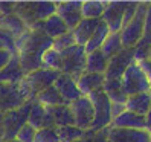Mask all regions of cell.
<instances>
[{
  "mask_svg": "<svg viewBox=\"0 0 151 142\" xmlns=\"http://www.w3.org/2000/svg\"><path fill=\"white\" fill-rule=\"evenodd\" d=\"M54 46V40L49 38L43 29H28L20 38L15 40L17 55L24 75L41 69V57L49 48Z\"/></svg>",
  "mask_w": 151,
  "mask_h": 142,
  "instance_id": "6da1fadb",
  "label": "cell"
},
{
  "mask_svg": "<svg viewBox=\"0 0 151 142\" xmlns=\"http://www.w3.org/2000/svg\"><path fill=\"white\" fill-rule=\"evenodd\" d=\"M31 105H32V101H28L19 109L2 113V119H0V141L15 139L19 130L28 122Z\"/></svg>",
  "mask_w": 151,
  "mask_h": 142,
  "instance_id": "7a4b0ae2",
  "label": "cell"
},
{
  "mask_svg": "<svg viewBox=\"0 0 151 142\" xmlns=\"http://www.w3.org/2000/svg\"><path fill=\"white\" fill-rule=\"evenodd\" d=\"M60 75H61L60 70H52V69L41 67V69H37V70H34V72L26 75L23 78L22 84L24 86L26 92H28L29 99L34 101L35 96L38 93H41L43 90H46V89L54 86Z\"/></svg>",
  "mask_w": 151,
  "mask_h": 142,
  "instance_id": "3957f363",
  "label": "cell"
},
{
  "mask_svg": "<svg viewBox=\"0 0 151 142\" xmlns=\"http://www.w3.org/2000/svg\"><path fill=\"white\" fill-rule=\"evenodd\" d=\"M148 3L150 2H139L134 17H133L131 22L119 32L124 49L134 48L136 44L142 40V35H144V25H145V14H147V9H148Z\"/></svg>",
  "mask_w": 151,
  "mask_h": 142,
  "instance_id": "277c9868",
  "label": "cell"
},
{
  "mask_svg": "<svg viewBox=\"0 0 151 142\" xmlns=\"http://www.w3.org/2000/svg\"><path fill=\"white\" fill-rule=\"evenodd\" d=\"M86 60H87V52L83 46L73 44L64 50H61V74L70 75L78 81V78L86 72Z\"/></svg>",
  "mask_w": 151,
  "mask_h": 142,
  "instance_id": "5b68a950",
  "label": "cell"
},
{
  "mask_svg": "<svg viewBox=\"0 0 151 142\" xmlns=\"http://www.w3.org/2000/svg\"><path fill=\"white\" fill-rule=\"evenodd\" d=\"M121 86L127 96L150 92V83H148L147 74L144 72V69L140 67L137 61H133L127 67L125 74L121 79Z\"/></svg>",
  "mask_w": 151,
  "mask_h": 142,
  "instance_id": "8992f818",
  "label": "cell"
},
{
  "mask_svg": "<svg viewBox=\"0 0 151 142\" xmlns=\"http://www.w3.org/2000/svg\"><path fill=\"white\" fill-rule=\"evenodd\" d=\"M88 98H90L93 104L95 118H93V124L90 130L87 133H98V131L109 128L111 124V102L107 98V95L104 93V90H101V92L92 93Z\"/></svg>",
  "mask_w": 151,
  "mask_h": 142,
  "instance_id": "52a82bcc",
  "label": "cell"
},
{
  "mask_svg": "<svg viewBox=\"0 0 151 142\" xmlns=\"http://www.w3.org/2000/svg\"><path fill=\"white\" fill-rule=\"evenodd\" d=\"M69 107H70V112H72L73 125L87 133L90 130L93 124V118H95V110H93V104L90 98L88 96H81L79 99L73 101Z\"/></svg>",
  "mask_w": 151,
  "mask_h": 142,
  "instance_id": "ba28073f",
  "label": "cell"
},
{
  "mask_svg": "<svg viewBox=\"0 0 151 142\" xmlns=\"http://www.w3.org/2000/svg\"><path fill=\"white\" fill-rule=\"evenodd\" d=\"M134 61V48L124 49L118 55L109 58V66L105 70V79L107 81H121L127 67Z\"/></svg>",
  "mask_w": 151,
  "mask_h": 142,
  "instance_id": "9c48e42d",
  "label": "cell"
},
{
  "mask_svg": "<svg viewBox=\"0 0 151 142\" xmlns=\"http://www.w3.org/2000/svg\"><path fill=\"white\" fill-rule=\"evenodd\" d=\"M57 3V15L66 23V26L73 31L78 23L83 20V2H55Z\"/></svg>",
  "mask_w": 151,
  "mask_h": 142,
  "instance_id": "30bf717a",
  "label": "cell"
},
{
  "mask_svg": "<svg viewBox=\"0 0 151 142\" xmlns=\"http://www.w3.org/2000/svg\"><path fill=\"white\" fill-rule=\"evenodd\" d=\"M128 3L130 2H107V8H105L101 20L107 25V28L111 34L121 32L124 12H125Z\"/></svg>",
  "mask_w": 151,
  "mask_h": 142,
  "instance_id": "8fae6325",
  "label": "cell"
},
{
  "mask_svg": "<svg viewBox=\"0 0 151 142\" xmlns=\"http://www.w3.org/2000/svg\"><path fill=\"white\" fill-rule=\"evenodd\" d=\"M107 142H151L150 133L147 130L134 128H107Z\"/></svg>",
  "mask_w": 151,
  "mask_h": 142,
  "instance_id": "7c38bea8",
  "label": "cell"
},
{
  "mask_svg": "<svg viewBox=\"0 0 151 142\" xmlns=\"http://www.w3.org/2000/svg\"><path fill=\"white\" fill-rule=\"evenodd\" d=\"M54 87L58 90V93L63 96V99L70 105L73 101L81 98V92L78 89V84H76V79L72 78L70 75H66V74H61L58 76V79L55 81Z\"/></svg>",
  "mask_w": 151,
  "mask_h": 142,
  "instance_id": "4fadbf2b",
  "label": "cell"
},
{
  "mask_svg": "<svg viewBox=\"0 0 151 142\" xmlns=\"http://www.w3.org/2000/svg\"><path fill=\"white\" fill-rule=\"evenodd\" d=\"M28 124H31L35 130L55 127L54 118H52V115L49 113V110L46 107H43V105H40L37 101H32L29 116H28Z\"/></svg>",
  "mask_w": 151,
  "mask_h": 142,
  "instance_id": "5bb4252c",
  "label": "cell"
},
{
  "mask_svg": "<svg viewBox=\"0 0 151 142\" xmlns=\"http://www.w3.org/2000/svg\"><path fill=\"white\" fill-rule=\"evenodd\" d=\"M76 84H78V89H79V92H81L83 96H90L92 93L104 90L105 76L99 75V74H87V72H84L78 78Z\"/></svg>",
  "mask_w": 151,
  "mask_h": 142,
  "instance_id": "9a60e30c",
  "label": "cell"
},
{
  "mask_svg": "<svg viewBox=\"0 0 151 142\" xmlns=\"http://www.w3.org/2000/svg\"><path fill=\"white\" fill-rule=\"evenodd\" d=\"M110 127H116V128H134V130H147V119L145 116H140L133 112H122L119 116H116Z\"/></svg>",
  "mask_w": 151,
  "mask_h": 142,
  "instance_id": "2e32d148",
  "label": "cell"
},
{
  "mask_svg": "<svg viewBox=\"0 0 151 142\" xmlns=\"http://www.w3.org/2000/svg\"><path fill=\"white\" fill-rule=\"evenodd\" d=\"M0 31L8 34V35H11L14 40H17L28 31V26H26L24 22L15 14L0 15Z\"/></svg>",
  "mask_w": 151,
  "mask_h": 142,
  "instance_id": "e0dca14e",
  "label": "cell"
},
{
  "mask_svg": "<svg viewBox=\"0 0 151 142\" xmlns=\"http://www.w3.org/2000/svg\"><path fill=\"white\" fill-rule=\"evenodd\" d=\"M24 72L22 69V64H20V58L19 55H14L2 72H0V84H19L23 81L24 78Z\"/></svg>",
  "mask_w": 151,
  "mask_h": 142,
  "instance_id": "ac0fdd59",
  "label": "cell"
},
{
  "mask_svg": "<svg viewBox=\"0 0 151 142\" xmlns=\"http://www.w3.org/2000/svg\"><path fill=\"white\" fill-rule=\"evenodd\" d=\"M101 20H93V19H83L78 23V26L72 31L73 37H75V43L78 46H86V43L90 40V37L93 35L95 29L99 26Z\"/></svg>",
  "mask_w": 151,
  "mask_h": 142,
  "instance_id": "d6986e66",
  "label": "cell"
},
{
  "mask_svg": "<svg viewBox=\"0 0 151 142\" xmlns=\"http://www.w3.org/2000/svg\"><path fill=\"white\" fill-rule=\"evenodd\" d=\"M125 109L128 112L140 115V116H147L148 112L151 110V96H150V92L128 96L127 102H125Z\"/></svg>",
  "mask_w": 151,
  "mask_h": 142,
  "instance_id": "ffe728a7",
  "label": "cell"
},
{
  "mask_svg": "<svg viewBox=\"0 0 151 142\" xmlns=\"http://www.w3.org/2000/svg\"><path fill=\"white\" fill-rule=\"evenodd\" d=\"M41 29L52 40H55V38L61 37V35H64V34H67L70 31L67 26H66V23L61 20L57 14L50 15L47 20H44L43 25H41Z\"/></svg>",
  "mask_w": 151,
  "mask_h": 142,
  "instance_id": "44dd1931",
  "label": "cell"
},
{
  "mask_svg": "<svg viewBox=\"0 0 151 142\" xmlns=\"http://www.w3.org/2000/svg\"><path fill=\"white\" fill-rule=\"evenodd\" d=\"M109 66V58L105 57L101 50H95L87 54L86 60V72L87 74H99L104 75Z\"/></svg>",
  "mask_w": 151,
  "mask_h": 142,
  "instance_id": "7402d4cb",
  "label": "cell"
},
{
  "mask_svg": "<svg viewBox=\"0 0 151 142\" xmlns=\"http://www.w3.org/2000/svg\"><path fill=\"white\" fill-rule=\"evenodd\" d=\"M34 101H37L40 105H43V107H46V109L58 107V105H69L54 86L46 89V90H43L41 93H38L37 96H35Z\"/></svg>",
  "mask_w": 151,
  "mask_h": 142,
  "instance_id": "603a6c76",
  "label": "cell"
},
{
  "mask_svg": "<svg viewBox=\"0 0 151 142\" xmlns=\"http://www.w3.org/2000/svg\"><path fill=\"white\" fill-rule=\"evenodd\" d=\"M109 34H110V31H109V28H107V25L101 20L99 26L95 29V32H93V35L90 37V40H88V41L86 43V46H84V49H86L87 54L95 52V50H101L105 38L109 37Z\"/></svg>",
  "mask_w": 151,
  "mask_h": 142,
  "instance_id": "cb8c5ba5",
  "label": "cell"
},
{
  "mask_svg": "<svg viewBox=\"0 0 151 142\" xmlns=\"http://www.w3.org/2000/svg\"><path fill=\"white\" fill-rule=\"evenodd\" d=\"M104 93L107 95V98L110 99L111 104H125L127 98H128L122 90L121 81H107V79H105Z\"/></svg>",
  "mask_w": 151,
  "mask_h": 142,
  "instance_id": "d4e9b609",
  "label": "cell"
},
{
  "mask_svg": "<svg viewBox=\"0 0 151 142\" xmlns=\"http://www.w3.org/2000/svg\"><path fill=\"white\" fill-rule=\"evenodd\" d=\"M105 8H107V2H99V0H87V2H83V19L101 20Z\"/></svg>",
  "mask_w": 151,
  "mask_h": 142,
  "instance_id": "484cf974",
  "label": "cell"
},
{
  "mask_svg": "<svg viewBox=\"0 0 151 142\" xmlns=\"http://www.w3.org/2000/svg\"><path fill=\"white\" fill-rule=\"evenodd\" d=\"M49 113L54 118L55 127H66V125H73V118H72V112H70L69 105H58V107H52L47 109Z\"/></svg>",
  "mask_w": 151,
  "mask_h": 142,
  "instance_id": "4316f807",
  "label": "cell"
},
{
  "mask_svg": "<svg viewBox=\"0 0 151 142\" xmlns=\"http://www.w3.org/2000/svg\"><path fill=\"white\" fill-rule=\"evenodd\" d=\"M124 50V46H122V40H121V35L119 32H114V34H109V37L105 38L102 48H101V52L107 57V58H111L114 55H118L119 52Z\"/></svg>",
  "mask_w": 151,
  "mask_h": 142,
  "instance_id": "83f0119b",
  "label": "cell"
},
{
  "mask_svg": "<svg viewBox=\"0 0 151 142\" xmlns=\"http://www.w3.org/2000/svg\"><path fill=\"white\" fill-rule=\"evenodd\" d=\"M61 66H63V61H61V52L49 48L41 57V67L44 69H52V70H60L61 72Z\"/></svg>",
  "mask_w": 151,
  "mask_h": 142,
  "instance_id": "f1b7e54d",
  "label": "cell"
},
{
  "mask_svg": "<svg viewBox=\"0 0 151 142\" xmlns=\"http://www.w3.org/2000/svg\"><path fill=\"white\" fill-rule=\"evenodd\" d=\"M58 131V138H60V142H76L81 138H84L87 133L79 130L78 127L75 125H66V127H58L57 128Z\"/></svg>",
  "mask_w": 151,
  "mask_h": 142,
  "instance_id": "f546056e",
  "label": "cell"
},
{
  "mask_svg": "<svg viewBox=\"0 0 151 142\" xmlns=\"http://www.w3.org/2000/svg\"><path fill=\"white\" fill-rule=\"evenodd\" d=\"M34 142H60L57 127L37 130V136H35Z\"/></svg>",
  "mask_w": 151,
  "mask_h": 142,
  "instance_id": "4dcf8cb0",
  "label": "cell"
},
{
  "mask_svg": "<svg viewBox=\"0 0 151 142\" xmlns=\"http://www.w3.org/2000/svg\"><path fill=\"white\" fill-rule=\"evenodd\" d=\"M35 136H37V130H35L31 124L26 122L24 125L19 130L15 139L19 141V142H34L35 141Z\"/></svg>",
  "mask_w": 151,
  "mask_h": 142,
  "instance_id": "1f68e13d",
  "label": "cell"
},
{
  "mask_svg": "<svg viewBox=\"0 0 151 142\" xmlns=\"http://www.w3.org/2000/svg\"><path fill=\"white\" fill-rule=\"evenodd\" d=\"M73 44H76L75 43V37H73L72 31H69L67 34H64V35H61V37L55 38L54 40V46H52V48L61 52V50H64V49H67L70 46H73Z\"/></svg>",
  "mask_w": 151,
  "mask_h": 142,
  "instance_id": "d6a6232c",
  "label": "cell"
},
{
  "mask_svg": "<svg viewBox=\"0 0 151 142\" xmlns=\"http://www.w3.org/2000/svg\"><path fill=\"white\" fill-rule=\"evenodd\" d=\"M139 43L145 44V46H151V2L148 3V9H147V14H145L144 35H142V40Z\"/></svg>",
  "mask_w": 151,
  "mask_h": 142,
  "instance_id": "836d02e7",
  "label": "cell"
},
{
  "mask_svg": "<svg viewBox=\"0 0 151 142\" xmlns=\"http://www.w3.org/2000/svg\"><path fill=\"white\" fill-rule=\"evenodd\" d=\"M12 57H14V54H11L8 49H0V72L9 64V61H11Z\"/></svg>",
  "mask_w": 151,
  "mask_h": 142,
  "instance_id": "e575fe53",
  "label": "cell"
},
{
  "mask_svg": "<svg viewBox=\"0 0 151 142\" xmlns=\"http://www.w3.org/2000/svg\"><path fill=\"white\" fill-rule=\"evenodd\" d=\"M125 110H127L125 104H111V121L116 116H119L122 112H125Z\"/></svg>",
  "mask_w": 151,
  "mask_h": 142,
  "instance_id": "d590c367",
  "label": "cell"
},
{
  "mask_svg": "<svg viewBox=\"0 0 151 142\" xmlns=\"http://www.w3.org/2000/svg\"><path fill=\"white\" fill-rule=\"evenodd\" d=\"M139 64H140V67H142V69H144V72L147 74L148 83H150V90H151V64L148 63L147 60H144V61H139Z\"/></svg>",
  "mask_w": 151,
  "mask_h": 142,
  "instance_id": "8d00e7d4",
  "label": "cell"
},
{
  "mask_svg": "<svg viewBox=\"0 0 151 142\" xmlns=\"http://www.w3.org/2000/svg\"><path fill=\"white\" fill-rule=\"evenodd\" d=\"M145 119H147V131L150 133V139H151V110L148 112V115L145 116Z\"/></svg>",
  "mask_w": 151,
  "mask_h": 142,
  "instance_id": "74e56055",
  "label": "cell"
},
{
  "mask_svg": "<svg viewBox=\"0 0 151 142\" xmlns=\"http://www.w3.org/2000/svg\"><path fill=\"white\" fill-rule=\"evenodd\" d=\"M147 61L151 64V48H150V50H148V57H147Z\"/></svg>",
  "mask_w": 151,
  "mask_h": 142,
  "instance_id": "f35d334b",
  "label": "cell"
},
{
  "mask_svg": "<svg viewBox=\"0 0 151 142\" xmlns=\"http://www.w3.org/2000/svg\"><path fill=\"white\" fill-rule=\"evenodd\" d=\"M0 142H19L17 139H12V141H0Z\"/></svg>",
  "mask_w": 151,
  "mask_h": 142,
  "instance_id": "ab89813d",
  "label": "cell"
},
{
  "mask_svg": "<svg viewBox=\"0 0 151 142\" xmlns=\"http://www.w3.org/2000/svg\"><path fill=\"white\" fill-rule=\"evenodd\" d=\"M0 49H3V43H2V40H0Z\"/></svg>",
  "mask_w": 151,
  "mask_h": 142,
  "instance_id": "60d3db41",
  "label": "cell"
},
{
  "mask_svg": "<svg viewBox=\"0 0 151 142\" xmlns=\"http://www.w3.org/2000/svg\"><path fill=\"white\" fill-rule=\"evenodd\" d=\"M0 119H2V113H0Z\"/></svg>",
  "mask_w": 151,
  "mask_h": 142,
  "instance_id": "b9f144b4",
  "label": "cell"
},
{
  "mask_svg": "<svg viewBox=\"0 0 151 142\" xmlns=\"http://www.w3.org/2000/svg\"><path fill=\"white\" fill-rule=\"evenodd\" d=\"M150 96H151V90H150Z\"/></svg>",
  "mask_w": 151,
  "mask_h": 142,
  "instance_id": "7bdbcfd3",
  "label": "cell"
}]
</instances>
